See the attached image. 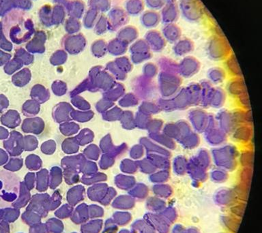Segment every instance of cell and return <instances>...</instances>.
Here are the masks:
<instances>
[{"mask_svg":"<svg viewBox=\"0 0 262 233\" xmlns=\"http://www.w3.org/2000/svg\"><path fill=\"white\" fill-rule=\"evenodd\" d=\"M20 179L15 173L0 170V208H12L20 197Z\"/></svg>","mask_w":262,"mask_h":233,"instance_id":"cell-1","label":"cell"},{"mask_svg":"<svg viewBox=\"0 0 262 233\" xmlns=\"http://www.w3.org/2000/svg\"><path fill=\"white\" fill-rule=\"evenodd\" d=\"M180 12L189 22H198L203 17V10L198 0H180Z\"/></svg>","mask_w":262,"mask_h":233,"instance_id":"cell-2","label":"cell"},{"mask_svg":"<svg viewBox=\"0 0 262 233\" xmlns=\"http://www.w3.org/2000/svg\"><path fill=\"white\" fill-rule=\"evenodd\" d=\"M160 13L157 10H145L142 14L141 23L144 27L148 29L156 28L161 23Z\"/></svg>","mask_w":262,"mask_h":233,"instance_id":"cell-4","label":"cell"},{"mask_svg":"<svg viewBox=\"0 0 262 233\" xmlns=\"http://www.w3.org/2000/svg\"><path fill=\"white\" fill-rule=\"evenodd\" d=\"M145 3L143 0H130L127 4V10L131 15H138L143 13Z\"/></svg>","mask_w":262,"mask_h":233,"instance_id":"cell-7","label":"cell"},{"mask_svg":"<svg viewBox=\"0 0 262 233\" xmlns=\"http://www.w3.org/2000/svg\"><path fill=\"white\" fill-rule=\"evenodd\" d=\"M145 5L150 10H161V8L166 4L165 0H143Z\"/></svg>","mask_w":262,"mask_h":233,"instance_id":"cell-9","label":"cell"},{"mask_svg":"<svg viewBox=\"0 0 262 233\" xmlns=\"http://www.w3.org/2000/svg\"><path fill=\"white\" fill-rule=\"evenodd\" d=\"M161 22L166 24L176 23L180 17V9L176 2L166 3L161 9Z\"/></svg>","mask_w":262,"mask_h":233,"instance_id":"cell-3","label":"cell"},{"mask_svg":"<svg viewBox=\"0 0 262 233\" xmlns=\"http://www.w3.org/2000/svg\"><path fill=\"white\" fill-rule=\"evenodd\" d=\"M163 37L169 42L179 41L182 36V29L176 23L166 24L162 28Z\"/></svg>","mask_w":262,"mask_h":233,"instance_id":"cell-6","label":"cell"},{"mask_svg":"<svg viewBox=\"0 0 262 233\" xmlns=\"http://www.w3.org/2000/svg\"><path fill=\"white\" fill-rule=\"evenodd\" d=\"M176 45V50L178 52L189 51L191 49L192 43L187 38L179 40Z\"/></svg>","mask_w":262,"mask_h":233,"instance_id":"cell-8","label":"cell"},{"mask_svg":"<svg viewBox=\"0 0 262 233\" xmlns=\"http://www.w3.org/2000/svg\"><path fill=\"white\" fill-rule=\"evenodd\" d=\"M145 41L148 46L152 47L154 50L161 49L166 45V39L163 37L162 33L154 29L147 32Z\"/></svg>","mask_w":262,"mask_h":233,"instance_id":"cell-5","label":"cell"},{"mask_svg":"<svg viewBox=\"0 0 262 233\" xmlns=\"http://www.w3.org/2000/svg\"><path fill=\"white\" fill-rule=\"evenodd\" d=\"M177 0H165L166 3H174L176 2Z\"/></svg>","mask_w":262,"mask_h":233,"instance_id":"cell-10","label":"cell"}]
</instances>
